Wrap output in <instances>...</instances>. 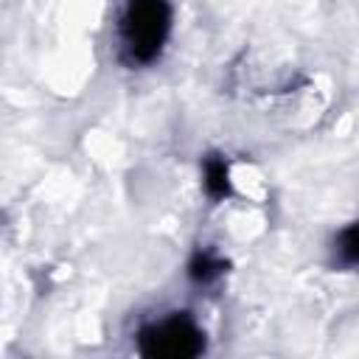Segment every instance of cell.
I'll list each match as a JSON object with an SVG mask.
<instances>
[{
    "instance_id": "cell-1",
    "label": "cell",
    "mask_w": 359,
    "mask_h": 359,
    "mask_svg": "<svg viewBox=\"0 0 359 359\" xmlns=\"http://www.w3.org/2000/svg\"><path fill=\"white\" fill-rule=\"evenodd\" d=\"M171 31L168 0H129L121 17V39L132 62L146 65L160 56Z\"/></svg>"
},
{
    "instance_id": "cell-2",
    "label": "cell",
    "mask_w": 359,
    "mask_h": 359,
    "mask_svg": "<svg viewBox=\"0 0 359 359\" xmlns=\"http://www.w3.org/2000/svg\"><path fill=\"white\" fill-rule=\"evenodd\" d=\"M137 348L143 356H151V359H191L202 353L205 334L191 317L174 314L163 323L146 325L137 337Z\"/></svg>"
},
{
    "instance_id": "cell-3",
    "label": "cell",
    "mask_w": 359,
    "mask_h": 359,
    "mask_svg": "<svg viewBox=\"0 0 359 359\" xmlns=\"http://www.w3.org/2000/svg\"><path fill=\"white\" fill-rule=\"evenodd\" d=\"M205 191L213 199H224L230 194V168H227V160L219 154L205 160Z\"/></svg>"
},
{
    "instance_id": "cell-4",
    "label": "cell",
    "mask_w": 359,
    "mask_h": 359,
    "mask_svg": "<svg viewBox=\"0 0 359 359\" xmlns=\"http://www.w3.org/2000/svg\"><path fill=\"white\" fill-rule=\"evenodd\" d=\"M224 272V261L222 258H216L213 252H196L194 258H191V264H188V275L196 280V283H210V280H216L219 275Z\"/></svg>"
},
{
    "instance_id": "cell-5",
    "label": "cell",
    "mask_w": 359,
    "mask_h": 359,
    "mask_svg": "<svg viewBox=\"0 0 359 359\" xmlns=\"http://www.w3.org/2000/svg\"><path fill=\"white\" fill-rule=\"evenodd\" d=\"M337 252H339V258H342V264H356V258H359V241H356V224H348L342 233H339V238H337Z\"/></svg>"
}]
</instances>
